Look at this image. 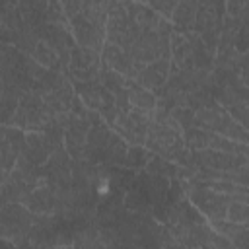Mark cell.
Segmentation results:
<instances>
[{
	"instance_id": "1",
	"label": "cell",
	"mask_w": 249,
	"mask_h": 249,
	"mask_svg": "<svg viewBox=\"0 0 249 249\" xmlns=\"http://www.w3.org/2000/svg\"><path fill=\"white\" fill-rule=\"evenodd\" d=\"M107 14L109 2H84L82 10L70 18V29L80 47L103 51L107 43Z\"/></svg>"
},
{
	"instance_id": "2",
	"label": "cell",
	"mask_w": 249,
	"mask_h": 249,
	"mask_svg": "<svg viewBox=\"0 0 249 249\" xmlns=\"http://www.w3.org/2000/svg\"><path fill=\"white\" fill-rule=\"evenodd\" d=\"M146 146L150 152H156L158 156L165 160H173L179 163H189L191 158L185 152V136H181V130L177 126V121L173 117L165 121H154L148 126L146 134Z\"/></svg>"
},
{
	"instance_id": "3",
	"label": "cell",
	"mask_w": 249,
	"mask_h": 249,
	"mask_svg": "<svg viewBox=\"0 0 249 249\" xmlns=\"http://www.w3.org/2000/svg\"><path fill=\"white\" fill-rule=\"evenodd\" d=\"M35 224V214L21 202H6L0 212V235L18 247L29 241Z\"/></svg>"
},
{
	"instance_id": "4",
	"label": "cell",
	"mask_w": 249,
	"mask_h": 249,
	"mask_svg": "<svg viewBox=\"0 0 249 249\" xmlns=\"http://www.w3.org/2000/svg\"><path fill=\"white\" fill-rule=\"evenodd\" d=\"M142 33L140 25L132 19V16L126 10V4L121 2H109V14H107V43L119 45L124 51L138 39Z\"/></svg>"
},
{
	"instance_id": "5",
	"label": "cell",
	"mask_w": 249,
	"mask_h": 249,
	"mask_svg": "<svg viewBox=\"0 0 249 249\" xmlns=\"http://www.w3.org/2000/svg\"><path fill=\"white\" fill-rule=\"evenodd\" d=\"M76 91L82 97V101L89 107V111H97L105 117L109 124H115V119L119 115L115 95L101 84V82H76Z\"/></svg>"
},
{
	"instance_id": "6",
	"label": "cell",
	"mask_w": 249,
	"mask_h": 249,
	"mask_svg": "<svg viewBox=\"0 0 249 249\" xmlns=\"http://www.w3.org/2000/svg\"><path fill=\"white\" fill-rule=\"evenodd\" d=\"M154 175L148 171H140L132 185L128 187L126 195H124V208L130 212H142V214H152L154 208Z\"/></svg>"
},
{
	"instance_id": "7",
	"label": "cell",
	"mask_w": 249,
	"mask_h": 249,
	"mask_svg": "<svg viewBox=\"0 0 249 249\" xmlns=\"http://www.w3.org/2000/svg\"><path fill=\"white\" fill-rule=\"evenodd\" d=\"M103 60L97 51L84 49V47H74L68 58V70L78 82H95L101 74Z\"/></svg>"
},
{
	"instance_id": "8",
	"label": "cell",
	"mask_w": 249,
	"mask_h": 249,
	"mask_svg": "<svg viewBox=\"0 0 249 249\" xmlns=\"http://www.w3.org/2000/svg\"><path fill=\"white\" fill-rule=\"evenodd\" d=\"M191 202L212 222L214 220H226L228 216V206H230V196L224 193H218L214 189H208L206 185H198L191 191Z\"/></svg>"
},
{
	"instance_id": "9",
	"label": "cell",
	"mask_w": 249,
	"mask_h": 249,
	"mask_svg": "<svg viewBox=\"0 0 249 249\" xmlns=\"http://www.w3.org/2000/svg\"><path fill=\"white\" fill-rule=\"evenodd\" d=\"M115 126L121 132V138L124 136L126 140L134 142V144H142L146 142V134H148V115L130 107L126 111H119L117 119H115Z\"/></svg>"
},
{
	"instance_id": "10",
	"label": "cell",
	"mask_w": 249,
	"mask_h": 249,
	"mask_svg": "<svg viewBox=\"0 0 249 249\" xmlns=\"http://www.w3.org/2000/svg\"><path fill=\"white\" fill-rule=\"evenodd\" d=\"M101 60H103L105 68H109L124 78H132V80H136L140 70L144 68L142 64H136L123 47L113 45V43H105V47L101 51Z\"/></svg>"
},
{
	"instance_id": "11",
	"label": "cell",
	"mask_w": 249,
	"mask_h": 249,
	"mask_svg": "<svg viewBox=\"0 0 249 249\" xmlns=\"http://www.w3.org/2000/svg\"><path fill=\"white\" fill-rule=\"evenodd\" d=\"M191 161H196L202 165V169L210 171H233L239 169L247 163V158L241 154H226V152H216V150H200L191 156Z\"/></svg>"
},
{
	"instance_id": "12",
	"label": "cell",
	"mask_w": 249,
	"mask_h": 249,
	"mask_svg": "<svg viewBox=\"0 0 249 249\" xmlns=\"http://www.w3.org/2000/svg\"><path fill=\"white\" fill-rule=\"evenodd\" d=\"M54 148L49 142V138L45 136V132H27L25 134V150H23V158L35 165V167H43L49 158L53 156Z\"/></svg>"
},
{
	"instance_id": "13",
	"label": "cell",
	"mask_w": 249,
	"mask_h": 249,
	"mask_svg": "<svg viewBox=\"0 0 249 249\" xmlns=\"http://www.w3.org/2000/svg\"><path fill=\"white\" fill-rule=\"evenodd\" d=\"M169 74H171V62H169V58H160V60H156L152 64H146L140 70L136 82L142 88H146V89H160V88H163L167 84Z\"/></svg>"
},
{
	"instance_id": "14",
	"label": "cell",
	"mask_w": 249,
	"mask_h": 249,
	"mask_svg": "<svg viewBox=\"0 0 249 249\" xmlns=\"http://www.w3.org/2000/svg\"><path fill=\"white\" fill-rule=\"evenodd\" d=\"M33 214H53L56 210V195L53 191V187L47 183V185H41L37 187L23 202Z\"/></svg>"
},
{
	"instance_id": "15",
	"label": "cell",
	"mask_w": 249,
	"mask_h": 249,
	"mask_svg": "<svg viewBox=\"0 0 249 249\" xmlns=\"http://www.w3.org/2000/svg\"><path fill=\"white\" fill-rule=\"evenodd\" d=\"M126 91H128V103H130V107H134V109H138V111H142L146 115L156 109L158 101H156L154 93H150L146 88L126 82Z\"/></svg>"
},
{
	"instance_id": "16",
	"label": "cell",
	"mask_w": 249,
	"mask_h": 249,
	"mask_svg": "<svg viewBox=\"0 0 249 249\" xmlns=\"http://www.w3.org/2000/svg\"><path fill=\"white\" fill-rule=\"evenodd\" d=\"M196 10H198V2H179L171 19L177 25V31L187 33L189 29L195 27L196 21Z\"/></svg>"
},
{
	"instance_id": "17",
	"label": "cell",
	"mask_w": 249,
	"mask_h": 249,
	"mask_svg": "<svg viewBox=\"0 0 249 249\" xmlns=\"http://www.w3.org/2000/svg\"><path fill=\"white\" fill-rule=\"evenodd\" d=\"M37 64H41L43 68H49V70H54L56 72V68H58V64H60V54L47 43V41H37V45H35V49H33V53L29 54Z\"/></svg>"
},
{
	"instance_id": "18",
	"label": "cell",
	"mask_w": 249,
	"mask_h": 249,
	"mask_svg": "<svg viewBox=\"0 0 249 249\" xmlns=\"http://www.w3.org/2000/svg\"><path fill=\"white\" fill-rule=\"evenodd\" d=\"M152 152L142 148V146H132L128 152H126V158H124V165L128 169H146L150 160H152Z\"/></svg>"
},
{
	"instance_id": "19",
	"label": "cell",
	"mask_w": 249,
	"mask_h": 249,
	"mask_svg": "<svg viewBox=\"0 0 249 249\" xmlns=\"http://www.w3.org/2000/svg\"><path fill=\"white\" fill-rule=\"evenodd\" d=\"M210 138H212V132L193 126V128H187V132H185V146H189V148L195 150V152L208 150Z\"/></svg>"
},
{
	"instance_id": "20",
	"label": "cell",
	"mask_w": 249,
	"mask_h": 249,
	"mask_svg": "<svg viewBox=\"0 0 249 249\" xmlns=\"http://www.w3.org/2000/svg\"><path fill=\"white\" fill-rule=\"evenodd\" d=\"M226 220L245 226V224L249 222V204H243V202H230Z\"/></svg>"
},
{
	"instance_id": "21",
	"label": "cell",
	"mask_w": 249,
	"mask_h": 249,
	"mask_svg": "<svg viewBox=\"0 0 249 249\" xmlns=\"http://www.w3.org/2000/svg\"><path fill=\"white\" fill-rule=\"evenodd\" d=\"M212 226L218 230V233H226L230 239L243 228V224H235V222H230V220H214Z\"/></svg>"
},
{
	"instance_id": "22",
	"label": "cell",
	"mask_w": 249,
	"mask_h": 249,
	"mask_svg": "<svg viewBox=\"0 0 249 249\" xmlns=\"http://www.w3.org/2000/svg\"><path fill=\"white\" fill-rule=\"evenodd\" d=\"M148 6L160 14V16H165V18H171L175 8H177V2H148Z\"/></svg>"
},
{
	"instance_id": "23",
	"label": "cell",
	"mask_w": 249,
	"mask_h": 249,
	"mask_svg": "<svg viewBox=\"0 0 249 249\" xmlns=\"http://www.w3.org/2000/svg\"><path fill=\"white\" fill-rule=\"evenodd\" d=\"M230 241L233 243L235 249H249V226H243Z\"/></svg>"
},
{
	"instance_id": "24",
	"label": "cell",
	"mask_w": 249,
	"mask_h": 249,
	"mask_svg": "<svg viewBox=\"0 0 249 249\" xmlns=\"http://www.w3.org/2000/svg\"><path fill=\"white\" fill-rule=\"evenodd\" d=\"M23 249H72V247H60V245H45V243H33V241H27L21 245Z\"/></svg>"
},
{
	"instance_id": "25",
	"label": "cell",
	"mask_w": 249,
	"mask_h": 249,
	"mask_svg": "<svg viewBox=\"0 0 249 249\" xmlns=\"http://www.w3.org/2000/svg\"><path fill=\"white\" fill-rule=\"evenodd\" d=\"M247 119H249V103H247ZM249 126V124H247Z\"/></svg>"
},
{
	"instance_id": "26",
	"label": "cell",
	"mask_w": 249,
	"mask_h": 249,
	"mask_svg": "<svg viewBox=\"0 0 249 249\" xmlns=\"http://www.w3.org/2000/svg\"><path fill=\"white\" fill-rule=\"evenodd\" d=\"M247 128H249V126H247Z\"/></svg>"
}]
</instances>
